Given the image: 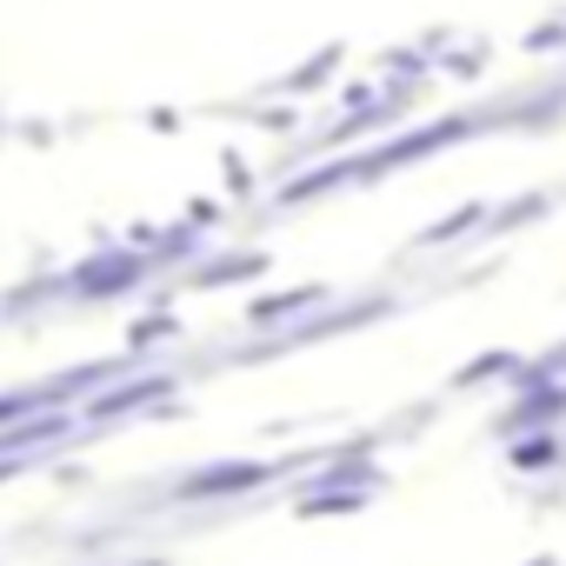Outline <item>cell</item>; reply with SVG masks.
I'll list each match as a JSON object with an SVG mask.
<instances>
[{
	"label": "cell",
	"mask_w": 566,
	"mask_h": 566,
	"mask_svg": "<svg viewBox=\"0 0 566 566\" xmlns=\"http://www.w3.org/2000/svg\"><path fill=\"white\" fill-rule=\"evenodd\" d=\"M247 480H260V467H220V473H200L187 493H233V486H247Z\"/></svg>",
	"instance_id": "cell-1"
}]
</instances>
